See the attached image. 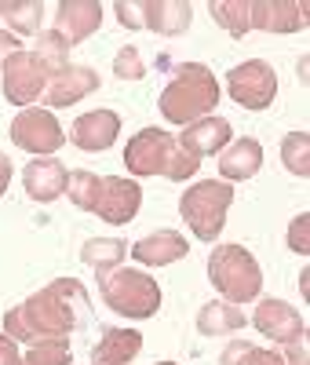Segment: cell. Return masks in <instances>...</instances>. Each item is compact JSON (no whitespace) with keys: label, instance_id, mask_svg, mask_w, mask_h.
Segmentation results:
<instances>
[{"label":"cell","instance_id":"obj_1","mask_svg":"<svg viewBox=\"0 0 310 365\" xmlns=\"http://www.w3.org/2000/svg\"><path fill=\"white\" fill-rule=\"evenodd\" d=\"M88 322V289L77 278H55L41 292L22 299L4 314V332L15 344L66 340L77 325Z\"/></svg>","mask_w":310,"mask_h":365},{"label":"cell","instance_id":"obj_2","mask_svg":"<svg viewBox=\"0 0 310 365\" xmlns=\"http://www.w3.org/2000/svg\"><path fill=\"white\" fill-rule=\"evenodd\" d=\"M215 106H219V81L205 63H179L157 99L161 117L182 128L201 117H212Z\"/></svg>","mask_w":310,"mask_h":365},{"label":"cell","instance_id":"obj_3","mask_svg":"<svg viewBox=\"0 0 310 365\" xmlns=\"http://www.w3.org/2000/svg\"><path fill=\"white\" fill-rule=\"evenodd\" d=\"M99 292L113 314L132 318V322L153 318L161 311V285L146 270H135V267H113L99 274Z\"/></svg>","mask_w":310,"mask_h":365},{"label":"cell","instance_id":"obj_4","mask_svg":"<svg viewBox=\"0 0 310 365\" xmlns=\"http://www.w3.org/2000/svg\"><path fill=\"white\" fill-rule=\"evenodd\" d=\"M208 282L227 303H252L263 289V270L244 245H219L208 256Z\"/></svg>","mask_w":310,"mask_h":365},{"label":"cell","instance_id":"obj_5","mask_svg":"<svg viewBox=\"0 0 310 365\" xmlns=\"http://www.w3.org/2000/svg\"><path fill=\"white\" fill-rule=\"evenodd\" d=\"M234 205V187L223 179H201L179 197V216L194 230L197 241H215L223 234L227 212Z\"/></svg>","mask_w":310,"mask_h":365},{"label":"cell","instance_id":"obj_6","mask_svg":"<svg viewBox=\"0 0 310 365\" xmlns=\"http://www.w3.org/2000/svg\"><path fill=\"white\" fill-rule=\"evenodd\" d=\"M11 143L26 154H37V158H51L55 150L66 143V132L55 120L51 110L44 106H26L19 110V117L11 120Z\"/></svg>","mask_w":310,"mask_h":365},{"label":"cell","instance_id":"obj_7","mask_svg":"<svg viewBox=\"0 0 310 365\" xmlns=\"http://www.w3.org/2000/svg\"><path fill=\"white\" fill-rule=\"evenodd\" d=\"M227 91L244 110H267L277 96V73L263 58H248V63H237L227 73Z\"/></svg>","mask_w":310,"mask_h":365},{"label":"cell","instance_id":"obj_8","mask_svg":"<svg viewBox=\"0 0 310 365\" xmlns=\"http://www.w3.org/2000/svg\"><path fill=\"white\" fill-rule=\"evenodd\" d=\"M172 154H175V139L172 132L165 128H143L128 139L124 146V168L132 175L146 179V175H168V165H172Z\"/></svg>","mask_w":310,"mask_h":365},{"label":"cell","instance_id":"obj_9","mask_svg":"<svg viewBox=\"0 0 310 365\" xmlns=\"http://www.w3.org/2000/svg\"><path fill=\"white\" fill-rule=\"evenodd\" d=\"M0 73H4V99L22 106V110L29 103H41L44 88H48V77H51L41 58L33 51H26V48H19L8 63L0 66Z\"/></svg>","mask_w":310,"mask_h":365},{"label":"cell","instance_id":"obj_10","mask_svg":"<svg viewBox=\"0 0 310 365\" xmlns=\"http://www.w3.org/2000/svg\"><path fill=\"white\" fill-rule=\"evenodd\" d=\"M139 208H143V187L135 179H124V175L99 179V194H95L91 212H95L103 223L124 227V223H132L139 216Z\"/></svg>","mask_w":310,"mask_h":365},{"label":"cell","instance_id":"obj_11","mask_svg":"<svg viewBox=\"0 0 310 365\" xmlns=\"http://www.w3.org/2000/svg\"><path fill=\"white\" fill-rule=\"evenodd\" d=\"M252 325H256L259 336H267L270 344H281V347L306 340L303 314L292 307V303L274 299V296H270V299H259V307H256V314H252Z\"/></svg>","mask_w":310,"mask_h":365},{"label":"cell","instance_id":"obj_12","mask_svg":"<svg viewBox=\"0 0 310 365\" xmlns=\"http://www.w3.org/2000/svg\"><path fill=\"white\" fill-rule=\"evenodd\" d=\"M310 22V8L299 0H248V26L263 34H299Z\"/></svg>","mask_w":310,"mask_h":365},{"label":"cell","instance_id":"obj_13","mask_svg":"<svg viewBox=\"0 0 310 365\" xmlns=\"http://www.w3.org/2000/svg\"><path fill=\"white\" fill-rule=\"evenodd\" d=\"M117 135H120V117L113 110H88L73 120L66 139L84 154H103V150L117 143Z\"/></svg>","mask_w":310,"mask_h":365},{"label":"cell","instance_id":"obj_14","mask_svg":"<svg viewBox=\"0 0 310 365\" xmlns=\"http://www.w3.org/2000/svg\"><path fill=\"white\" fill-rule=\"evenodd\" d=\"M99 88V73L91 70V66H62L58 73H51L48 77V88H44V103L51 106V110H66V106H73V103H81L84 96H91V91Z\"/></svg>","mask_w":310,"mask_h":365},{"label":"cell","instance_id":"obj_15","mask_svg":"<svg viewBox=\"0 0 310 365\" xmlns=\"http://www.w3.org/2000/svg\"><path fill=\"white\" fill-rule=\"evenodd\" d=\"M103 26V4H95V0H62V4L55 8V34L66 41V48L88 41L95 29Z\"/></svg>","mask_w":310,"mask_h":365},{"label":"cell","instance_id":"obj_16","mask_svg":"<svg viewBox=\"0 0 310 365\" xmlns=\"http://www.w3.org/2000/svg\"><path fill=\"white\" fill-rule=\"evenodd\" d=\"M219 365H310V351H306V340L289 344L281 351H267L248 340H230Z\"/></svg>","mask_w":310,"mask_h":365},{"label":"cell","instance_id":"obj_17","mask_svg":"<svg viewBox=\"0 0 310 365\" xmlns=\"http://www.w3.org/2000/svg\"><path fill=\"white\" fill-rule=\"evenodd\" d=\"M230 135H234V128H230L227 117H201L194 125H186L175 143H179V150H186L190 158L201 161V158H212V154H219V150H227Z\"/></svg>","mask_w":310,"mask_h":365},{"label":"cell","instance_id":"obj_18","mask_svg":"<svg viewBox=\"0 0 310 365\" xmlns=\"http://www.w3.org/2000/svg\"><path fill=\"white\" fill-rule=\"evenodd\" d=\"M143 29H153L161 37H179L194 22V4L186 0H139Z\"/></svg>","mask_w":310,"mask_h":365},{"label":"cell","instance_id":"obj_19","mask_svg":"<svg viewBox=\"0 0 310 365\" xmlns=\"http://www.w3.org/2000/svg\"><path fill=\"white\" fill-rule=\"evenodd\" d=\"M66 179H70V168L62 165V161H55V158H37V161L26 165L22 187H26V194L33 197V201L48 205V201H55V197L66 194Z\"/></svg>","mask_w":310,"mask_h":365},{"label":"cell","instance_id":"obj_20","mask_svg":"<svg viewBox=\"0 0 310 365\" xmlns=\"http://www.w3.org/2000/svg\"><path fill=\"white\" fill-rule=\"evenodd\" d=\"M128 252L143 263V267H168L175 259H182L190 252V241L175 230H153L146 237H139L135 245H128Z\"/></svg>","mask_w":310,"mask_h":365},{"label":"cell","instance_id":"obj_21","mask_svg":"<svg viewBox=\"0 0 310 365\" xmlns=\"http://www.w3.org/2000/svg\"><path fill=\"white\" fill-rule=\"evenodd\" d=\"M259 168H263V143L252 139V135L234 139L227 150H219V175H223V182H244V179H252Z\"/></svg>","mask_w":310,"mask_h":365},{"label":"cell","instance_id":"obj_22","mask_svg":"<svg viewBox=\"0 0 310 365\" xmlns=\"http://www.w3.org/2000/svg\"><path fill=\"white\" fill-rule=\"evenodd\" d=\"M143 351V332L135 329H106L103 340L91 347V365H128Z\"/></svg>","mask_w":310,"mask_h":365},{"label":"cell","instance_id":"obj_23","mask_svg":"<svg viewBox=\"0 0 310 365\" xmlns=\"http://www.w3.org/2000/svg\"><path fill=\"white\" fill-rule=\"evenodd\" d=\"M44 4L41 0H0V29L11 37H33L41 34Z\"/></svg>","mask_w":310,"mask_h":365},{"label":"cell","instance_id":"obj_24","mask_svg":"<svg viewBox=\"0 0 310 365\" xmlns=\"http://www.w3.org/2000/svg\"><path fill=\"white\" fill-rule=\"evenodd\" d=\"M244 325H248L244 311L227 303V299H212L197 311V332L201 336H227V332H237Z\"/></svg>","mask_w":310,"mask_h":365},{"label":"cell","instance_id":"obj_25","mask_svg":"<svg viewBox=\"0 0 310 365\" xmlns=\"http://www.w3.org/2000/svg\"><path fill=\"white\" fill-rule=\"evenodd\" d=\"M124 256H128V241H120V237H88L84 249H81V259L88 267H95L99 274L120 267Z\"/></svg>","mask_w":310,"mask_h":365},{"label":"cell","instance_id":"obj_26","mask_svg":"<svg viewBox=\"0 0 310 365\" xmlns=\"http://www.w3.org/2000/svg\"><path fill=\"white\" fill-rule=\"evenodd\" d=\"M208 11H212V19H215V26H223L230 37H244L248 29V0H212L208 4Z\"/></svg>","mask_w":310,"mask_h":365},{"label":"cell","instance_id":"obj_27","mask_svg":"<svg viewBox=\"0 0 310 365\" xmlns=\"http://www.w3.org/2000/svg\"><path fill=\"white\" fill-rule=\"evenodd\" d=\"M281 165L299 179L310 175V135L306 132H289L281 139Z\"/></svg>","mask_w":310,"mask_h":365},{"label":"cell","instance_id":"obj_28","mask_svg":"<svg viewBox=\"0 0 310 365\" xmlns=\"http://www.w3.org/2000/svg\"><path fill=\"white\" fill-rule=\"evenodd\" d=\"M29 51L41 58L48 73H58L62 66H70V48H66V41H62L55 29H48V34H37V44L29 48Z\"/></svg>","mask_w":310,"mask_h":365},{"label":"cell","instance_id":"obj_29","mask_svg":"<svg viewBox=\"0 0 310 365\" xmlns=\"http://www.w3.org/2000/svg\"><path fill=\"white\" fill-rule=\"evenodd\" d=\"M73 351L70 340H41V344H29V351L19 358V365H70Z\"/></svg>","mask_w":310,"mask_h":365},{"label":"cell","instance_id":"obj_30","mask_svg":"<svg viewBox=\"0 0 310 365\" xmlns=\"http://www.w3.org/2000/svg\"><path fill=\"white\" fill-rule=\"evenodd\" d=\"M99 179L103 175H95V172H70V179H66V197L81 208V212H91V205H95V194H99Z\"/></svg>","mask_w":310,"mask_h":365},{"label":"cell","instance_id":"obj_31","mask_svg":"<svg viewBox=\"0 0 310 365\" xmlns=\"http://www.w3.org/2000/svg\"><path fill=\"white\" fill-rule=\"evenodd\" d=\"M113 73H117L120 81H143V77H146L143 55L135 51V44H124V48L113 55Z\"/></svg>","mask_w":310,"mask_h":365},{"label":"cell","instance_id":"obj_32","mask_svg":"<svg viewBox=\"0 0 310 365\" xmlns=\"http://www.w3.org/2000/svg\"><path fill=\"white\" fill-rule=\"evenodd\" d=\"M289 249L296 256H310V212H299L289 223Z\"/></svg>","mask_w":310,"mask_h":365},{"label":"cell","instance_id":"obj_33","mask_svg":"<svg viewBox=\"0 0 310 365\" xmlns=\"http://www.w3.org/2000/svg\"><path fill=\"white\" fill-rule=\"evenodd\" d=\"M197 168H201V161L190 158L186 150H179V143H175V154H172V165H168V175H165V179H172V182H186V179H194V175H197Z\"/></svg>","mask_w":310,"mask_h":365},{"label":"cell","instance_id":"obj_34","mask_svg":"<svg viewBox=\"0 0 310 365\" xmlns=\"http://www.w3.org/2000/svg\"><path fill=\"white\" fill-rule=\"evenodd\" d=\"M113 15L124 29H143V15H139V4H132V0H117L113 4Z\"/></svg>","mask_w":310,"mask_h":365},{"label":"cell","instance_id":"obj_35","mask_svg":"<svg viewBox=\"0 0 310 365\" xmlns=\"http://www.w3.org/2000/svg\"><path fill=\"white\" fill-rule=\"evenodd\" d=\"M19 344L8 336V332H0V365H19Z\"/></svg>","mask_w":310,"mask_h":365},{"label":"cell","instance_id":"obj_36","mask_svg":"<svg viewBox=\"0 0 310 365\" xmlns=\"http://www.w3.org/2000/svg\"><path fill=\"white\" fill-rule=\"evenodd\" d=\"M15 51H19V37H11L8 29H0V66H4Z\"/></svg>","mask_w":310,"mask_h":365},{"label":"cell","instance_id":"obj_37","mask_svg":"<svg viewBox=\"0 0 310 365\" xmlns=\"http://www.w3.org/2000/svg\"><path fill=\"white\" fill-rule=\"evenodd\" d=\"M8 182H11V161H8V154H0V197H4Z\"/></svg>","mask_w":310,"mask_h":365},{"label":"cell","instance_id":"obj_38","mask_svg":"<svg viewBox=\"0 0 310 365\" xmlns=\"http://www.w3.org/2000/svg\"><path fill=\"white\" fill-rule=\"evenodd\" d=\"M299 292H303V299H310V267L299 270Z\"/></svg>","mask_w":310,"mask_h":365},{"label":"cell","instance_id":"obj_39","mask_svg":"<svg viewBox=\"0 0 310 365\" xmlns=\"http://www.w3.org/2000/svg\"><path fill=\"white\" fill-rule=\"evenodd\" d=\"M157 365H175V361H157Z\"/></svg>","mask_w":310,"mask_h":365}]
</instances>
